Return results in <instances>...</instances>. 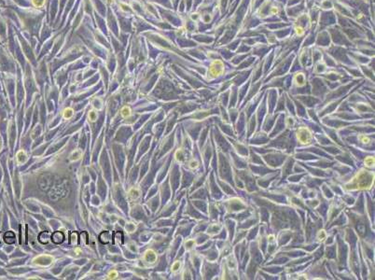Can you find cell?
Here are the masks:
<instances>
[{
    "instance_id": "1",
    "label": "cell",
    "mask_w": 375,
    "mask_h": 280,
    "mask_svg": "<svg viewBox=\"0 0 375 280\" xmlns=\"http://www.w3.org/2000/svg\"><path fill=\"white\" fill-rule=\"evenodd\" d=\"M64 233H61V232H55V233H53L51 234V240H52L53 242L55 243V244H60V243H62L63 241H64Z\"/></svg>"
},
{
    "instance_id": "2",
    "label": "cell",
    "mask_w": 375,
    "mask_h": 280,
    "mask_svg": "<svg viewBox=\"0 0 375 280\" xmlns=\"http://www.w3.org/2000/svg\"><path fill=\"white\" fill-rule=\"evenodd\" d=\"M5 241L9 244H12L15 241V235L12 232H8L5 234Z\"/></svg>"
},
{
    "instance_id": "3",
    "label": "cell",
    "mask_w": 375,
    "mask_h": 280,
    "mask_svg": "<svg viewBox=\"0 0 375 280\" xmlns=\"http://www.w3.org/2000/svg\"><path fill=\"white\" fill-rule=\"evenodd\" d=\"M39 239V241H40L41 243H43V244H47V243H48V241H49V239H50V233H49L48 232H44V233H40Z\"/></svg>"
}]
</instances>
